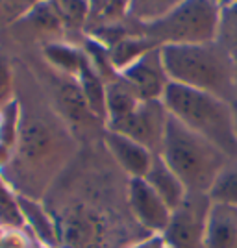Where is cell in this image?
<instances>
[{
  "label": "cell",
  "mask_w": 237,
  "mask_h": 248,
  "mask_svg": "<svg viewBox=\"0 0 237 248\" xmlns=\"http://www.w3.org/2000/svg\"><path fill=\"white\" fill-rule=\"evenodd\" d=\"M161 56L171 82L215 94L228 102L236 100L234 54L217 41L163 45Z\"/></svg>",
  "instance_id": "obj_3"
},
{
  "label": "cell",
  "mask_w": 237,
  "mask_h": 248,
  "mask_svg": "<svg viewBox=\"0 0 237 248\" xmlns=\"http://www.w3.org/2000/svg\"><path fill=\"white\" fill-rule=\"evenodd\" d=\"M102 143L113 161L121 167L128 178H144L148 169L152 165L154 155L150 150H146L141 143L134 141L132 137L113 130H108L102 135Z\"/></svg>",
  "instance_id": "obj_12"
},
{
  "label": "cell",
  "mask_w": 237,
  "mask_h": 248,
  "mask_svg": "<svg viewBox=\"0 0 237 248\" xmlns=\"http://www.w3.org/2000/svg\"><path fill=\"white\" fill-rule=\"evenodd\" d=\"M8 31L15 41L24 45L26 48L65 41V28L50 0H43L35 4L19 21L10 24Z\"/></svg>",
  "instance_id": "obj_9"
},
{
  "label": "cell",
  "mask_w": 237,
  "mask_h": 248,
  "mask_svg": "<svg viewBox=\"0 0 237 248\" xmlns=\"http://www.w3.org/2000/svg\"><path fill=\"white\" fill-rule=\"evenodd\" d=\"M211 198L207 193H191L171 211L161 237L165 248H204Z\"/></svg>",
  "instance_id": "obj_7"
},
{
  "label": "cell",
  "mask_w": 237,
  "mask_h": 248,
  "mask_svg": "<svg viewBox=\"0 0 237 248\" xmlns=\"http://www.w3.org/2000/svg\"><path fill=\"white\" fill-rule=\"evenodd\" d=\"M43 0H0V24L10 26Z\"/></svg>",
  "instance_id": "obj_25"
},
{
  "label": "cell",
  "mask_w": 237,
  "mask_h": 248,
  "mask_svg": "<svg viewBox=\"0 0 237 248\" xmlns=\"http://www.w3.org/2000/svg\"><path fill=\"white\" fill-rule=\"evenodd\" d=\"M50 2L65 28V39H69V35L80 37L82 33H85L83 30L89 22V13H91L89 0H50Z\"/></svg>",
  "instance_id": "obj_18"
},
{
  "label": "cell",
  "mask_w": 237,
  "mask_h": 248,
  "mask_svg": "<svg viewBox=\"0 0 237 248\" xmlns=\"http://www.w3.org/2000/svg\"><path fill=\"white\" fill-rule=\"evenodd\" d=\"M13 65L19 134L10 163L0 170V176L17 195L43 200L82 145L54 109L28 63L13 58Z\"/></svg>",
  "instance_id": "obj_2"
},
{
  "label": "cell",
  "mask_w": 237,
  "mask_h": 248,
  "mask_svg": "<svg viewBox=\"0 0 237 248\" xmlns=\"http://www.w3.org/2000/svg\"><path fill=\"white\" fill-rule=\"evenodd\" d=\"M0 228L21 232L24 230V218L19 206V195L0 176Z\"/></svg>",
  "instance_id": "obj_22"
},
{
  "label": "cell",
  "mask_w": 237,
  "mask_h": 248,
  "mask_svg": "<svg viewBox=\"0 0 237 248\" xmlns=\"http://www.w3.org/2000/svg\"><path fill=\"white\" fill-rule=\"evenodd\" d=\"M184 0H128L126 21L134 26L150 24L163 19Z\"/></svg>",
  "instance_id": "obj_20"
},
{
  "label": "cell",
  "mask_w": 237,
  "mask_h": 248,
  "mask_svg": "<svg viewBox=\"0 0 237 248\" xmlns=\"http://www.w3.org/2000/svg\"><path fill=\"white\" fill-rule=\"evenodd\" d=\"M221 4L215 0H184L163 19L134 26L135 33L163 45H196L215 41Z\"/></svg>",
  "instance_id": "obj_6"
},
{
  "label": "cell",
  "mask_w": 237,
  "mask_h": 248,
  "mask_svg": "<svg viewBox=\"0 0 237 248\" xmlns=\"http://www.w3.org/2000/svg\"><path fill=\"white\" fill-rule=\"evenodd\" d=\"M128 204L139 226L150 235H161L171 218V207L156 193L144 178H130L128 184Z\"/></svg>",
  "instance_id": "obj_10"
},
{
  "label": "cell",
  "mask_w": 237,
  "mask_h": 248,
  "mask_svg": "<svg viewBox=\"0 0 237 248\" xmlns=\"http://www.w3.org/2000/svg\"><path fill=\"white\" fill-rule=\"evenodd\" d=\"M234 62H236V100H237V52L234 54Z\"/></svg>",
  "instance_id": "obj_28"
},
{
  "label": "cell",
  "mask_w": 237,
  "mask_h": 248,
  "mask_svg": "<svg viewBox=\"0 0 237 248\" xmlns=\"http://www.w3.org/2000/svg\"><path fill=\"white\" fill-rule=\"evenodd\" d=\"M39 54L45 60V63L50 65L52 69H56L60 73L71 74V76H78L83 60H85V54H83L82 48L69 41L48 43V45L41 46Z\"/></svg>",
  "instance_id": "obj_17"
},
{
  "label": "cell",
  "mask_w": 237,
  "mask_h": 248,
  "mask_svg": "<svg viewBox=\"0 0 237 248\" xmlns=\"http://www.w3.org/2000/svg\"><path fill=\"white\" fill-rule=\"evenodd\" d=\"M144 180L159 197L165 200L171 209H174L187 195V189L182 184V180L174 174V170L167 165L165 159L159 154L154 155L152 165L148 169Z\"/></svg>",
  "instance_id": "obj_15"
},
{
  "label": "cell",
  "mask_w": 237,
  "mask_h": 248,
  "mask_svg": "<svg viewBox=\"0 0 237 248\" xmlns=\"http://www.w3.org/2000/svg\"><path fill=\"white\" fill-rule=\"evenodd\" d=\"M232 108H234V119H236V134H237V100L232 102Z\"/></svg>",
  "instance_id": "obj_27"
},
{
  "label": "cell",
  "mask_w": 237,
  "mask_h": 248,
  "mask_svg": "<svg viewBox=\"0 0 237 248\" xmlns=\"http://www.w3.org/2000/svg\"><path fill=\"white\" fill-rule=\"evenodd\" d=\"M204 248H237V206L211 200Z\"/></svg>",
  "instance_id": "obj_13"
},
{
  "label": "cell",
  "mask_w": 237,
  "mask_h": 248,
  "mask_svg": "<svg viewBox=\"0 0 237 248\" xmlns=\"http://www.w3.org/2000/svg\"><path fill=\"white\" fill-rule=\"evenodd\" d=\"M215 41L230 54L237 52V2H224L221 6Z\"/></svg>",
  "instance_id": "obj_23"
},
{
  "label": "cell",
  "mask_w": 237,
  "mask_h": 248,
  "mask_svg": "<svg viewBox=\"0 0 237 248\" xmlns=\"http://www.w3.org/2000/svg\"><path fill=\"white\" fill-rule=\"evenodd\" d=\"M159 155L191 193H209L221 169L230 159L211 141L189 130L171 113Z\"/></svg>",
  "instance_id": "obj_5"
},
{
  "label": "cell",
  "mask_w": 237,
  "mask_h": 248,
  "mask_svg": "<svg viewBox=\"0 0 237 248\" xmlns=\"http://www.w3.org/2000/svg\"><path fill=\"white\" fill-rule=\"evenodd\" d=\"M130 248H165V243H163L161 235H148Z\"/></svg>",
  "instance_id": "obj_26"
},
{
  "label": "cell",
  "mask_w": 237,
  "mask_h": 248,
  "mask_svg": "<svg viewBox=\"0 0 237 248\" xmlns=\"http://www.w3.org/2000/svg\"><path fill=\"white\" fill-rule=\"evenodd\" d=\"M128 184L102 139L80 146L43 197L58 248H130L148 237L130 211Z\"/></svg>",
  "instance_id": "obj_1"
},
{
  "label": "cell",
  "mask_w": 237,
  "mask_h": 248,
  "mask_svg": "<svg viewBox=\"0 0 237 248\" xmlns=\"http://www.w3.org/2000/svg\"><path fill=\"white\" fill-rule=\"evenodd\" d=\"M207 195L213 202L237 206V157L228 159Z\"/></svg>",
  "instance_id": "obj_21"
},
{
  "label": "cell",
  "mask_w": 237,
  "mask_h": 248,
  "mask_svg": "<svg viewBox=\"0 0 237 248\" xmlns=\"http://www.w3.org/2000/svg\"><path fill=\"white\" fill-rule=\"evenodd\" d=\"M156 46H159V45L152 41L150 37H144V35H139V33H132V35L121 39L119 43H115L113 46L110 48V58H111L115 71L123 73L126 67H130L143 54H146V52L156 48Z\"/></svg>",
  "instance_id": "obj_19"
},
{
  "label": "cell",
  "mask_w": 237,
  "mask_h": 248,
  "mask_svg": "<svg viewBox=\"0 0 237 248\" xmlns=\"http://www.w3.org/2000/svg\"><path fill=\"white\" fill-rule=\"evenodd\" d=\"M119 76L130 83L143 100H161L167 85L171 83L161 56V46L143 54L137 62L119 73Z\"/></svg>",
  "instance_id": "obj_11"
},
{
  "label": "cell",
  "mask_w": 237,
  "mask_h": 248,
  "mask_svg": "<svg viewBox=\"0 0 237 248\" xmlns=\"http://www.w3.org/2000/svg\"><path fill=\"white\" fill-rule=\"evenodd\" d=\"M215 2H217V4H222V0H215Z\"/></svg>",
  "instance_id": "obj_29"
},
{
  "label": "cell",
  "mask_w": 237,
  "mask_h": 248,
  "mask_svg": "<svg viewBox=\"0 0 237 248\" xmlns=\"http://www.w3.org/2000/svg\"><path fill=\"white\" fill-rule=\"evenodd\" d=\"M169 113L195 134L206 137L228 157H237V134L232 102L215 94L171 82L163 93Z\"/></svg>",
  "instance_id": "obj_4"
},
{
  "label": "cell",
  "mask_w": 237,
  "mask_h": 248,
  "mask_svg": "<svg viewBox=\"0 0 237 248\" xmlns=\"http://www.w3.org/2000/svg\"><path fill=\"white\" fill-rule=\"evenodd\" d=\"M15 98V65L10 56L0 52V108Z\"/></svg>",
  "instance_id": "obj_24"
},
{
  "label": "cell",
  "mask_w": 237,
  "mask_h": 248,
  "mask_svg": "<svg viewBox=\"0 0 237 248\" xmlns=\"http://www.w3.org/2000/svg\"><path fill=\"white\" fill-rule=\"evenodd\" d=\"M141 100L143 98L137 94V91L121 76L108 82L106 83V126L132 113Z\"/></svg>",
  "instance_id": "obj_16"
},
{
  "label": "cell",
  "mask_w": 237,
  "mask_h": 248,
  "mask_svg": "<svg viewBox=\"0 0 237 248\" xmlns=\"http://www.w3.org/2000/svg\"><path fill=\"white\" fill-rule=\"evenodd\" d=\"M19 206L24 218V230L30 232L45 248H58L56 224L43 200L19 195Z\"/></svg>",
  "instance_id": "obj_14"
},
{
  "label": "cell",
  "mask_w": 237,
  "mask_h": 248,
  "mask_svg": "<svg viewBox=\"0 0 237 248\" xmlns=\"http://www.w3.org/2000/svg\"><path fill=\"white\" fill-rule=\"evenodd\" d=\"M167 121L169 109L163 100H141L132 113L123 117L121 121L108 124L106 128L128 135L152 154H159L163 146Z\"/></svg>",
  "instance_id": "obj_8"
}]
</instances>
